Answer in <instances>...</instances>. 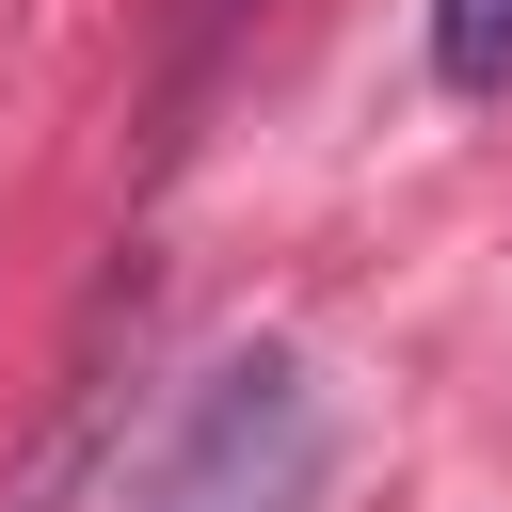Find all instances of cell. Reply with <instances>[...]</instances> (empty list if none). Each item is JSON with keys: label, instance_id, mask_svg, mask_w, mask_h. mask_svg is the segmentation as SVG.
I'll return each mask as SVG.
<instances>
[{"label": "cell", "instance_id": "obj_1", "mask_svg": "<svg viewBox=\"0 0 512 512\" xmlns=\"http://www.w3.org/2000/svg\"><path fill=\"white\" fill-rule=\"evenodd\" d=\"M320 464H336L320 368L256 336V352H224V368L160 416V448H144L128 512H304V496H320Z\"/></svg>", "mask_w": 512, "mask_h": 512}, {"label": "cell", "instance_id": "obj_2", "mask_svg": "<svg viewBox=\"0 0 512 512\" xmlns=\"http://www.w3.org/2000/svg\"><path fill=\"white\" fill-rule=\"evenodd\" d=\"M432 80L448 96H512V0H432Z\"/></svg>", "mask_w": 512, "mask_h": 512}]
</instances>
